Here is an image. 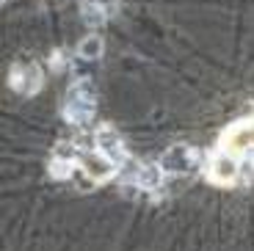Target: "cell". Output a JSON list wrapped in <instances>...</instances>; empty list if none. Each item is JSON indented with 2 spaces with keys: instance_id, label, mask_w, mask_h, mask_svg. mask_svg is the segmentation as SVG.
<instances>
[{
  "instance_id": "9",
  "label": "cell",
  "mask_w": 254,
  "mask_h": 251,
  "mask_svg": "<svg viewBox=\"0 0 254 251\" xmlns=\"http://www.w3.org/2000/svg\"><path fill=\"white\" fill-rule=\"evenodd\" d=\"M102 36L100 33H89V36H83L80 44H77V56L86 58V61H94V58L102 56Z\"/></svg>"
},
{
  "instance_id": "6",
  "label": "cell",
  "mask_w": 254,
  "mask_h": 251,
  "mask_svg": "<svg viewBox=\"0 0 254 251\" xmlns=\"http://www.w3.org/2000/svg\"><path fill=\"white\" fill-rule=\"evenodd\" d=\"M42 69H39L36 63H22V66H14L11 75H8V83H11L14 91H19V94H33V91H39L42 88Z\"/></svg>"
},
{
  "instance_id": "7",
  "label": "cell",
  "mask_w": 254,
  "mask_h": 251,
  "mask_svg": "<svg viewBox=\"0 0 254 251\" xmlns=\"http://www.w3.org/2000/svg\"><path fill=\"white\" fill-rule=\"evenodd\" d=\"M127 180L133 182L135 188L146 190V193H152V190L160 188V182H163V171L160 166H149V163H130L127 166Z\"/></svg>"
},
{
  "instance_id": "3",
  "label": "cell",
  "mask_w": 254,
  "mask_h": 251,
  "mask_svg": "<svg viewBox=\"0 0 254 251\" xmlns=\"http://www.w3.org/2000/svg\"><path fill=\"white\" fill-rule=\"evenodd\" d=\"M207 174H210V180L218 182V185H235V182L243 177V163L232 155V152L221 149V152H216V155L210 157Z\"/></svg>"
},
{
  "instance_id": "1",
  "label": "cell",
  "mask_w": 254,
  "mask_h": 251,
  "mask_svg": "<svg viewBox=\"0 0 254 251\" xmlns=\"http://www.w3.org/2000/svg\"><path fill=\"white\" fill-rule=\"evenodd\" d=\"M94 108H97V94H94V86L89 80H77L66 88L64 102H61V111H64V119L66 122H72V125H86L94 116Z\"/></svg>"
},
{
  "instance_id": "4",
  "label": "cell",
  "mask_w": 254,
  "mask_h": 251,
  "mask_svg": "<svg viewBox=\"0 0 254 251\" xmlns=\"http://www.w3.org/2000/svg\"><path fill=\"white\" fill-rule=\"evenodd\" d=\"M160 171L163 174H174V177H183V174H190L193 171V166H196V155H193V149L185 144H177L172 146V149H166L163 155H160Z\"/></svg>"
},
{
  "instance_id": "8",
  "label": "cell",
  "mask_w": 254,
  "mask_h": 251,
  "mask_svg": "<svg viewBox=\"0 0 254 251\" xmlns=\"http://www.w3.org/2000/svg\"><path fill=\"white\" fill-rule=\"evenodd\" d=\"M94 141H97V149H100L102 155H108L116 166H125V163H127L125 141H122V135L114 130V127H100Z\"/></svg>"
},
{
  "instance_id": "5",
  "label": "cell",
  "mask_w": 254,
  "mask_h": 251,
  "mask_svg": "<svg viewBox=\"0 0 254 251\" xmlns=\"http://www.w3.org/2000/svg\"><path fill=\"white\" fill-rule=\"evenodd\" d=\"M221 149L232 152V155L254 152V119H246V122H241V125L229 127L221 138Z\"/></svg>"
},
{
  "instance_id": "2",
  "label": "cell",
  "mask_w": 254,
  "mask_h": 251,
  "mask_svg": "<svg viewBox=\"0 0 254 251\" xmlns=\"http://www.w3.org/2000/svg\"><path fill=\"white\" fill-rule=\"evenodd\" d=\"M77 166H80V171L86 177H89L91 182H108V180H114L116 174H119V166L111 160L108 155H102L100 149H80V157H77Z\"/></svg>"
}]
</instances>
